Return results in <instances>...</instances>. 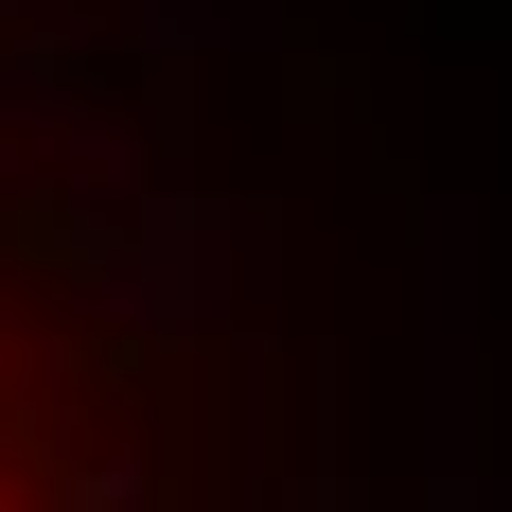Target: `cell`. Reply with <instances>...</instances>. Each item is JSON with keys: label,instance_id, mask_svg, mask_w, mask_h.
<instances>
[{"label": "cell", "instance_id": "6da1fadb", "mask_svg": "<svg viewBox=\"0 0 512 512\" xmlns=\"http://www.w3.org/2000/svg\"><path fill=\"white\" fill-rule=\"evenodd\" d=\"M0 512H36V407H18V336H0Z\"/></svg>", "mask_w": 512, "mask_h": 512}]
</instances>
